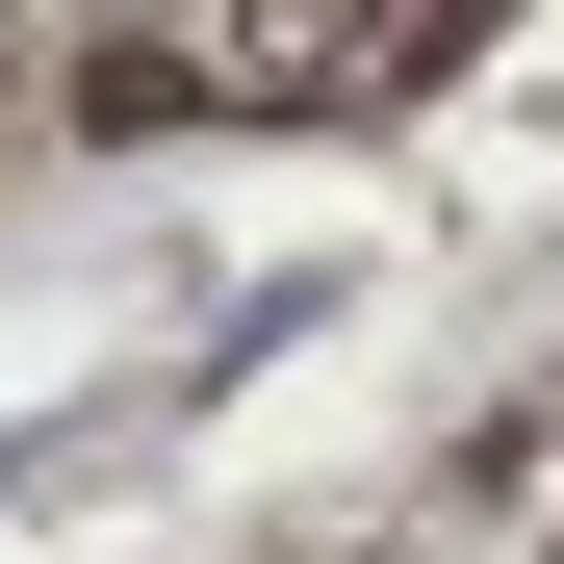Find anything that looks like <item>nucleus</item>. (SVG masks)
Here are the masks:
<instances>
[{"mask_svg": "<svg viewBox=\"0 0 564 564\" xmlns=\"http://www.w3.org/2000/svg\"><path fill=\"white\" fill-rule=\"evenodd\" d=\"M77 129H206V52H180V26H104V77H77Z\"/></svg>", "mask_w": 564, "mask_h": 564, "instance_id": "1", "label": "nucleus"}, {"mask_svg": "<svg viewBox=\"0 0 564 564\" xmlns=\"http://www.w3.org/2000/svg\"><path fill=\"white\" fill-rule=\"evenodd\" d=\"M359 52V0H257V77H334Z\"/></svg>", "mask_w": 564, "mask_h": 564, "instance_id": "2", "label": "nucleus"}, {"mask_svg": "<svg viewBox=\"0 0 564 564\" xmlns=\"http://www.w3.org/2000/svg\"><path fill=\"white\" fill-rule=\"evenodd\" d=\"M104 26H180V0H104Z\"/></svg>", "mask_w": 564, "mask_h": 564, "instance_id": "3", "label": "nucleus"}]
</instances>
